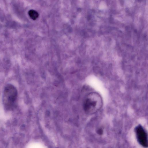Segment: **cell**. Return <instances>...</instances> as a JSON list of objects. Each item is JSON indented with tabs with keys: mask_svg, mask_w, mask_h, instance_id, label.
<instances>
[{
	"mask_svg": "<svg viewBox=\"0 0 148 148\" xmlns=\"http://www.w3.org/2000/svg\"><path fill=\"white\" fill-rule=\"evenodd\" d=\"M103 104L101 96L98 93L92 92L86 97L84 103V109L85 112L88 114H92L99 111Z\"/></svg>",
	"mask_w": 148,
	"mask_h": 148,
	"instance_id": "1",
	"label": "cell"
},
{
	"mask_svg": "<svg viewBox=\"0 0 148 148\" xmlns=\"http://www.w3.org/2000/svg\"><path fill=\"white\" fill-rule=\"evenodd\" d=\"M97 132L98 134L101 135L103 133V130L102 128H99L97 130Z\"/></svg>",
	"mask_w": 148,
	"mask_h": 148,
	"instance_id": "5",
	"label": "cell"
},
{
	"mask_svg": "<svg viewBox=\"0 0 148 148\" xmlns=\"http://www.w3.org/2000/svg\"><path fill=\"white\" fill-rule=\"evenodd\" d=\"M28 14L31 18L33 20H36L38 17V13L36 11L31 10L28 12Z\"/></svg>",
	"mask_w": 148,
	"mask_h": 148,
	"instance_id": "4",
	"label": "cell"
},
{
	"mask_svg": "<svg viewBox=\"0 0 148 148\" xmlns=\"http://www.w3.org/2000/svg\"><path fill=\"white\" fill-rule=\"evenodd\" d=\"M136 139L138 143L144 147H147L148 145L147 133L140 125L136 126L135 129Z\"/></svg>",
	"mask_w": 148,
	"mask_h": 148,
	"instance_id": "3",
	"label": "cell"
},
{
	"mask_svg": "<svg viewBox=\"0 0 148 148\" xmlns=\"http://www.w3.org/2000/svg\"><path fill=\"white\" fill-rule=\"evenodd\" d=\"M17 91L13 85L8 84L4 89L3 95V103L5 108L8 110L13 109L15 107Z\"/></svg>",
	"mask_w": 148,
	"mask_h": 148,
	"instance_id": "2",
	"label": "cell"
}]
</instances>
